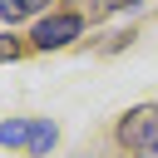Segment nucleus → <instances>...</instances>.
Segmentation results:
<instances>
[{
    "label": "nucleus",
    "mask_w": 158,
    "mask_h": 158,
    "mask_svg": "<svg viewBox=\"0 0 158 158\" xmlns=\"http://www.w3.org/2000/svg\"><path fill=\"white\" fill-rule=\"evenodd\" d=\"M54 138H59V128L49 123V118H10V123H0V143H10V148H30L35 158H44L49 148H54Z\"/></svg>",
    "instance_id": "obj_1"
},
{
    "label": "nucleus",
    "mask_w": 158,
    "mask_h": 158,
    "mask_svg": "<svg viewBox=\"0 0 158 158\" xmlns=\"http://www.w3.org/2000/svg\"><path fill=\"white\" fill-rule=\"evenodd\" d=\"M79 25H84L79 15H49V20H40V25H35V35H30V40H35L40 49H59V44H69V40L79 35Z\"/></svg>",
    "instance_id": "obj_2"
},
{
    "label": "nucleus",
    "mask_w": 158,
    "mask_h": 158,
    "mask_svg": "<svg viewBox=\"0 0 158 158\" xmlns=\"http://www.w3.org/2000/svg\"><path fill=\"white\" fill-rule=\"evenodd\" d=\"M158 128V109H133L123 123H118V143H128V148H138L148 133Z\"/></svg>",
    "instance_id": "obj_3"
},
{
    "label": "nucleus",
    "mask_w": 158,
    "mask_h": 158,
    "mask_svg": "<svg viewBox=\"0 0 158 158\" xmlns=\"http://www.w3.org/2000/svg\"><path fill=\"white\" fill-rule=\"evenodd\" d=\"M49 0H0V15L5 20H25V15H40Z\"/></svg>",
    "instance_id": "obj_4"
},
{
    "label": "nucleus",
    "mask_w": 158,
    "mask_h": 158,
    "mask_svg": "<svg viewBox=\"0 0 158 158\" xmlns=\"http://www.w3.org/2000/svg\"><path fill=\"white\" fill-rule=\"evenodd\" d=\"M133 153H138V158H158V128H153V133H148V138H143Z\"/></svg>",
    "instance_id": "obj_5"
},
{
    "label": "nucleus",
    "mask_w": 158,
    "mask_h": 158,
    "mask_svg": "<svg viewBox=\"0 0 158 158\" xmlns=\"http://www.w3.org/2000/svg\"><path fill=\"white\" fill-rule=\"evenodd\" d=\"M15 54H20V40H5L0 35V59H15Z\"/></svg>",
    "instance_id": "obj_6"
}]
</instances>
